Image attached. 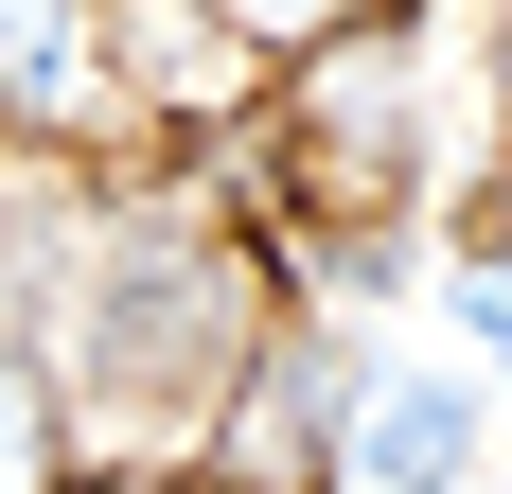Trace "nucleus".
I'll use <instances>...</instances> for the list:
<instances>
[{"label": "nucleus", "instance_id": "4", "mask_svg": "<svg viewBox=\"0 0 512 494\" xmlns=\"http://www.w3.org/2000/svg\"><path fill=\"white\" fill-rule=\"evenodd\" d=\"M442 318H460V353L495 371V406H512V247H460V265H442Z\"/></svg>", "mask_w": 512, "mask_h": 494}, {"label": "nucleus", "instance_id": "3", "mask_svg": "<svg viewBox=\"0 0 512 494\" xmlns=\"http://www.w3.org/2000/svg\"><path fill=\"white\" fill-rule=\"evenodd\" d=\"M0 124H106L89 0H0Z\"/></svg>", "mask_w": 512, "mask_h": 494}, {"label": "nucleus", "instance_id": "7", "mask_svg": "<svg viewBox=\"0 0 512 494\" xmlns=\"http://www.w3.org/2000/svg\"><path fill=\"white\" fill-rule=\"evenodd\" d=\"M477 247H512V0H495V230Z\"/></svg>", "mask_w": 512, "mask_h": 494}, {"label": "nucleus", "instance_id": "2", "mask_svg": "<svg viewBox=\"0 0 512 494\" xmlns=\"http://www.w3.org/2000/svg\"><path fill=\"white\" fill-rule=\"evenodd\" d=\"M512 406L477 353H371V406H354V494H495Z\"/></svg>", "mask_w": 512, "mask_h": 494}, {"label": "nucleus", "instance_id": "5", "mask_svg": "<svg viewBox=\"0 0 512 494\" xmlns=\"http://www.w3.org/2000/svg\"><path fill=\"white\" fill-rule=\"evenodd\" d=\"M0 494H53V371L0 336Z\"/></svg>", "mask_w": 512, "mask_h": 494}, {"label": "nucleus", "instance_id": "6", "mask_svg": "<svg viewBox=\"0 0 512 494\" xmlns=\"http://www.w3.org/2000/svg\"><path fill=\"white\" fill-rule=\"evenodd\" d=\"M212 18H230V36H265V53H318V36H354L371 0H212Z\"/></svg>", "mask_w": 512, "mask_h": 494}, {"label": "nucleus", "instance_id": "1", "mask_svg": "<svg viewBox=\"0 0 512 494\" xmlns=\"http://www.w3.org/2000/svg\"><path fill=\"white\" fill-rule=\"evenodd\" d=\"M354 406H371V353L318 336V318H265L230 406H212V494H354Z\"/></svg>", "mask_w": 512, "mask_h": 494}]
</instances>
